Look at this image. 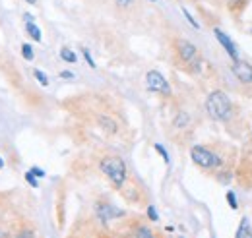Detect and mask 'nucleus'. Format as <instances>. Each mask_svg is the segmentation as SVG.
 <instances>
[{
	"instance_id": "bb28decb",
	"label": "nucleus",
	"mask_w": 252,
	"mask_h": 238,
	"mask_svg": "<svg viewBox=\"0 0 252 238\" xmlns=\"http://www.w3.org/2000/svg\"><path fill=\"white\" fill-rule=\"evenodd\" d=\"M0 238H10V233L4 227H0Z\"/></svg>"
},
{
	"instance_id": "2f4dec72",
	"label": "nucleus",
	"mask_w": 252,
	"mask_h": 238,
	"mask_svg": "<svg viewBox=\"0 0 252 238\" xmlns=\"http://www.w3.org/2000/svg\"><path fill=\"white\" fill-rule=\"evenodd\" d=\"M251 136H252V130H251Z\"/></svg>"
},
{
	"instance_id": "c85d7f7f",
	"label": "nucleus",
	"mask_w": 252,
	"mask_h": 238,
	"mask_svg": "<svg viewBox=\"0 0 252 238\" xmlns=\"http://www.w3.org/2000/svg\"><path fill=\"white\" fill-rule=\"evenodd\" d=\"M4 169V159H2V155H0V171Z\"/></svg>"
},
{
	"instance_id": "f257e3e1",
	"label": "nucleus",
	"mask_w": 252,
	"mask_h": 238,
	"mask_svg": "<svg viewBox=\"0 0 252 238\" xmlns=\"http://www.w3.org/2000/svg\"><path fill=\"white\" fill-rule=\"evenodd\" d=\"M99 171L111 180V184L121 190L125 186L126 178H128V169H126V163L119 157V155H109V157H103L99 161Z\"/></svg>"
},
{
	"instance_id": "7ed1b4c3",
	"label": "nucleus",
	"mask_w": 252,
	"mask_h": 238,
	"mask_svg": "<svg viewBox=\"0 0 252 238\" xmlns=\"http://www.w3.org/2000/svg\"><path fill=\"white\" fill-rule=\"evenodd\" d=\"M190 157H192V161H194L200 169H204V171H212V169H220L221 167V157L216 151L206 148V146H192Z\"/></svg>"
},
{
	"instance_id": "0eeeda50",
	"label": "nucleus",
	"mask_w": 252,
	"mask_h": 238,
	"mask_svg": "<svg viewBox=\"0 0 252 238\" xmlns=\"http://www.w3.org/2000/svg\"><path fill=\"white\" fill-rule=\"evenodd\" d=\"M95 213H97V217H99L103 223H109V221H113V219L123 217V211L119 208H115L113 204H109V202L97 204V206H95Z\"/></svg>"
},
{
	"instance_id": "5701e85b",
	"label": "nucleus",
	"mask_w": 252,
	"mask_h": 238,
	"mask_svg": "<svg viewBox=\"0 0 252 238\" xmlns=\"http://www.w3.org/2000/svg\"><path fill=\"white\" fill-rule=\"evenodd\" d=\"M183 14L187 16V20H189L190 24H192V28H194V30H198V28H200V26H198V22L194 20V16L190 14V12H189V10H187V8H183Z\"/></svg>"
},
{
	"instance_id": "b1692460",
	"label": "nucleus",
	"mask_w": 252,
	"mask_h": 238,
	"mask_svg": "<svg viewBox=\"0 0 252 238\" xmlns=\"http://www.w3.org/2000/svg\"><path fill=\"white\" fill-rule=\"evenodd\" d=\"M30 173L35 175L37 178H45V175H47V173H45L43 169H39V167H32V169H30Z\"/></svg>"
},
{
	"instance_id": "473e14b6",
	"label": "nucleus",
	"mask_w": 252,
	"mask_h": 238,
	"mask_svg": "<svg viewBox=\"0 0 252 238\" xmlns=\"http://www.w3.org/2000/svg\"><path fill=\"white\" fill-rule=\"evenodd\" d=\"M179 238H183V237H179Z\"/></svg>"
},
{
	"instance_id": "cd10ccee",
	"label": "nucleus",
	"mask_w": 252,
	"mask_h": 238,
	"mask_svg": "<svg viewBox=\"0 0 252 238\" xmlns=\"http://www.w3.org/2000/svg\"><path fill=\"white\" fill-rule=\"evenodd\" d=\"M24 20H26V24H28V22H33V16L32 14H24Z\"/></svg>"
},
{
	"instance_id": "f8f14e48",
	"label": "nucleus",
	"mask_w": 252,
	"mask_h": 238,
	"mask_svg": "<svg viewBox=\"0 0 252 238\" xmlns=\"http://www.w3.org/2000/svg\"><path fill=\"white\" fill-rule=\"evenodd\" d=\"M173 124H175V128H187V126L190 124V115L189 113H185V111H181V113L175 117Z\"/></svg>"
},
{
	"instance_id": "f03ea898",
	"label": "nucleus",
	"mask_w": 252,
	"mask_h": 238,
	"mask_svg": "<svg viewBox=\"0 0 252 238\" xmlns=\"http://www.w3.org/2000/svg\"><path fill=\"white\" fill-rule=\"evenodd\" d=\"M206 111H208V115H210L212 120L223 122V120L229 119V115H231V101H229V97L223 91H212L208 95V99H206Z\"/></svg>"
},
{
	"instance_id": "1a4fd4ad",
	"label": "nucleus",
	"mask_w": 252,
	"mask_h": 238,
	"mask_svg": "<svg viewBox=\"0 0 252 238\" xmlns=\"http://www.w3.org/2000/svg\"><path fill=\"white\" fill-rule=\"evenodd\" d=\"M235 238H252L251 223H249V219H247V217H243V219H241L239 229H237V233H235Z\"/></svg>"
},
{
	"instance_id": "6e6552de",
	"label": "nucleus",
	"mask_w": 252,
	"mask_h": 238,
	"mask_svg": "<svg viewBox=\"0 0 252 238\" xmlns=\"http://www.w3.org/2000/svg\"><path fill=\"white\" fill-rule=\"evenodd\" d=\"M214 35H216V39L220 41V45L225 49V53L231 57L233 62H237L239 60V51H237V45L233 43V39L229 37V35H225L221 30H214Z\"/></svg>"
},
{
	"instance_id": "423d86ee",
	"label": "nucleus",
	"mask_w": 252,
	"mask_h": 238,
	"mask_svg": "<svg viewBox=\"0 0 252 238\" xmlns=\"http://www.w3.org/2000/svg\"><path fill=\"white\" fill-rule=\"evenodd\" d=\"M231 70H233V74H235V78L241 82V84H252V64L251 62H245V60H237V62H233V66H231Z\"/></svg>"
},
{
	"instance_id": "aec40b11",
	"label": "nucleus",
	"mask_w": 252,
	"mask_h": 238,
	"mask_svg": "<svg viewBox=\"0 0 252 238\" xmlns=\"http://www.w3.org/2000/svg\"><path fill=\"white\" fill-rule=\"evenodd\" d=\"M146 215H148V219H150V221H158V219H159L158 209L154 208V206H148V209H146Z\"/></svg>"
},
{
	"instance_id": "a878e982",
	"label": "nucleus",
	"mask_w": 252,
	"mask_h": 238,
	"mask_svg": "<svg viewBox=\"0 0 252 238\" xmlns=\"http://www.w3.org/2000/svg\"><path fill=\"white\" fill-rule=\"evenodd\" d=\"M117 2V6H121V8H126V6H130L134 0H115Z\"/></svg>"
},
{
	"instance_id": "6ab92c4d",
	"label": "nucleus",
	"mask_w": 252,
	"mask_h": 238,
	"mask_svg": "<svg viewBox=\"0 0 252 238\" xmlns=\"http://www.w3.org/2000/svg\"><path fill=\"white\" fill-rule=\"evenodd\" d=\"M227 202H229V208L231 209H237L239 208V204H237V196H235V192H227Z\"/></svg>"
},
{
	"instance_id": "dca6fc26",
	"label": "nucleus",
	"mask_w": 252,
	"mask_h": 238,
	"mask_svg": "<svg viewBox=\"0 0 252 238\" xmlns=\"http://www.w3.org/2000/svg\"><path fill=\"white\" fill-rule=\"evenodd\" d=\"M33 76H35V80H37L43 88H47V86H49V78H47V74H45V72H41V70H33Z\"/></svg>"
},
{
	"instance_id": "7c9ffc66",
	"label": "nucleus",
	"mask_w": 252,
	"mask_h": 238,
	"mask_svg": "<svg viewBox=\"0 0 252 238\" xmlns=\"http://www.w3.org/2000/svg\"><path fill=\"white\" fill-rule=\"evenodd\" d=\"M152 2H158V0H152Z\"/></svg>"
},
{
	"instance_id": "20e7f679",
	"label": "nucleus",
	"mask_w": 252,
	"mask_h": 238,
	"mask_svg": "<svg viewBox=\"0 0 252 238\" xmlns=\"http://www.w3.org/2000/svg\"><path fill=\"white\" fill-rule=\"evenodd\" d=\"M177 49V57L185 66H192V70H198L200 66V57H198V49L194 43H190L187 39H177L175 43Z\"/></svg>"
},
{
	"instance_id": "39448f33",
	"label": "nucleus",
	"mask_w": 252,
	"mask_h": 238,
	"mask_svg": "<svg viewBox=\"0 0 252 238\" xmlns=\"http://www.w3.org/2000/svg\"><path fill=\"white\" fill-rule=\"evenodd\" d=\"M146 88L152 93H161V95H171V86L167 82V78L158 72V70H150L146 74Z\"/></svg>"
},
{
	"instance_id": "9b49d317",
	"label": "nucleus",
	"mask_w": 252,
	"mask_h": 238,
	"mask_svg": "<svg viewBox=\"0 0 252 238\" xmlns=\"http://www.w3.org/2000/svg\"><path fill=\"white\" fill-rule=\"evenodd\" d=\"M128 238H156V237H154V233H152L148 227H136V229L128 235Z\"/></svg>"
},
{
	"instance_id": "4be33fe9",
	"label": "nucleus",
	"mask_w": 252,
	"mask_h": 238,
	"mask_svg": "<svg viewBox=\"0 0 252 238\" xmlns=\"http://www.w3.org/2000/svg\"><path fill=\"white\" fill-rule=\"evenodd\" d=\"M26 182H28L32 188H37V186H39V180H37V177H35V175H32L30 171L26 173Z\"/></svg>"
},
{
	"instance_id": "2eb2a0df",
	"label": "nucleus",
	"mask_w": 252,
	"mask_h": 238,
	"mask_svg": "<svg viewBox=\"0 0 252 238\" xmlns=\"http://www.w3.org/2000/svg\"><path fill=\"white\" fill-rule=\"evenodd\" d=\"M14 238H35V231L30 227H22L18 233H14Z\"/></svg>"
},
{
	"instance_id": "a211bd4d",
	"label": "nucleus",
	"mask_w": 252,
	"mask_h": 238,
	"mask_svg": "<svg viewBox=\"0 0 252 238\" xmlns=\"http://www.w3.org/2000/svg\"><path fill=\"white\" fill-rule=\"evenodd\" d=\"M154 148H156V151H158L159 155H161V157H163V161H165V163H167V165H171V157H169V153H167V149L163 148V146H161V144H156V146H154Z\"/></svg>"
},
{
	"instance_id": "393cba45",
	"label": "nucleus",
	"mask_w": 252,
	"mask_h": 238,
	"mask_svg": "<svg viewBox=\"0 0 252 238\" xmlns=\"http://www.w3.org/2000/svg\"><path fill=\"white\" fill-rule=\"evenodd\" d=\"M61 78H63V80H74V74L68 72V70H64V72H61Z\"/></svg>"
},
{
	"instance_id": "ddd939ff",
	"label": "nucleus",
	"mask_w": 252,
	"mask_h": 238,
	"mask_svg": "<svg viewBox=\"0 0 252 238\" xmlns=\"http://www.w3.org/2000/svg\"><path fill=\"white\" fill-rule=\"evenodd\" d=\"M61 59H63L64 62H68V64H76V62H78L76 53H74L72 49H68V47H63V49H61Z\"/></svg>"
},
{
	"instance_id": "f3484780",
	"label": "nucleus",
	"mask_w": 252,
	"mask_h": 238,
	"mask_svg": "<svg viewBox=\"0 0 252 238\" xmlns=\"http://www.w3.org/2000/svg\"><path fill=\"white\" fill-rule=\"evenodd\" d=\"M22 57L26 60H33L35 55H33V47L30 43H24V45H22Z\"/></svg>"
},
{
	"instance_id": "c756f323",
	"label": "nucleus",
	"mask_w": 252,
	"mask_h": 238,
	"mask_svg": "<svg viewBox=\"0 0 252 238\" xmlns=\"http://www.w3.org/2000/svg\"><path fill=\"white\" fill-rule=\"evenodd\" d=\"M28 4H37V0H26Z\"/></svg>"
},
{
	"instance_id": "9d476101",
	"label": "nucleus",
	"mask_w": 252,
	"mask_h": 238,
	"mask_svg": "<svg viewBox=\"0 0 252 238\" xmlns=\"http://www.w3.org/2000/svg\"><path fill=\"white\" fill-rule=\"evenodd\" d=\"M26 31H28V35L32 37L33 41H37V43H41V39H43V35H41V30H39V26H37L35 22H28V24H26Z\"/></svg>"
},
{
	"instance_id": "412c9836",
	"label": "nucleus",
	"mask_w": 252,
	"mask_h": 238,
	"mask_svg": "<svg viewBox=\"0 0 252 238\" xmlns=\"http://www.w3.org/2000/svg\"><path fill=\"white\" fill-rule=\"evenodd\" d=\"M82 55H84L86 62L90 64V68H95V66H97V64H95V60H94V57H92V53H90L88 49H82Z\"/></svg>"
},
{
	"instance_id": "4468645a",
	"label": "nucleus",
	"mask_w": 252,
	"mask_h": 238,
	"mask_svg": "<svg viewBox=\"0 0 252 238\" xmlns=\"http://www.w3.org/2000/svg\"><path fill=\"white\" fill-rule=\"evenodd\" d=\"M99 124H101L107 132H111V134H115V132H117V128H119V126H117V122H115L113 119H109V117H99Z\"/></svg>"
}]
</instances>
